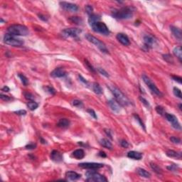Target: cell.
Masks as SVG:
<instances>
[{
    "label": "cell",
    "instance_id": "cell-48",
    "mask_svg": "<svg viewBox=\"0 0 182 182\" xmlns=\"http://www.w3.org/2000/svg\"><path fill=\"white\" fill-rule=\"evenodd\" d=\"M36 147V145L34 143H29V145L26 146V149H34Z\"/></svg>",
    "mask_w": 182,
    "mask_h": 182
},
{
    "label": "cell",
    "instance_id": "cell-5",
    "mask_svg": "<svg viewBox=\"0 0 182 182\" xmlns=\"http://www.w3.org/2000/svg\"><path fill=\"white\" fill-rule=\"evenodd\" d=\"M85 37L89 42L92 43V44H94L96 47H98L103 53H109V51L106 47L105 44L102 42L101 41H100L98 39L95 38V36H93L92 35L90 34H86L85 35Z\"/></svg>",
    "mask_w": 182,
    "mask_h": 182
},
{
    "label": "cell",
    "instance_id": "cell-21",
    "mask_svg": "<svg viewBox=\"0 0 182 182\" xmlns=\"http://www.w3.org/2000/svg\"><path fill=\"white\" fill-rule=\"evenodd\" d=\"M70 124H71V122L69 120L66 118L61 119L57 123V126L61 128H63V129H66L70 126Z\"/></svg>",
    "mask_w": 182,
    "mask_h": 182
},
{
    "label": "cell",
    "instance_id": "cell-45",
    "mask_svg": "<svg viewBox=\"0 0 182 182\" xmlns=\"http://www.w3.org/2000/svg\"><path fill=\"white\" fill-rule=\"evenodd\" d=\"M87 112H88V113L90 114V115L93 117V118L95 119H97L98 118V117H97V115H96V113H95V112L93 110H92V109H87Z\"/></svg>",
    "mask_w": 182,
    "mask_h": 182
},
{
    "label": "cell",
    "instance_id": "cell-58",
    "mask_svg": "<svg viewBox=\"0 0 182 182\" xmlns=\"http://www.w3.org/2000/svg\"><path fill=\"white\" fill-rule=\"evenodd\" d=\"M179 109L180 110H181V104H180L179 105Z\"/></svg>",
    "mask_w": 182,
    "mask_h": 182
},
{
    "label": "cell",
    "instance_id": "cell-43",
    "mask_svg": "<svg viewBox=\"0 0 182 182\" xmlns=\"http://www.w3.org/2000/svg\"><path fill=\"white\" fill-rule=\"evenodd\" d=\"M166 168H167V169H169V171L175 172V171H177L179 169V166H177V164H172V165L167 166Z\"/></svg>",
    "mask_w": 182,
    "mask_h": 182
},
{
    "label": "cell",
    "instance_id": "cell-34",
    "mask_svg": "<svg viewBox=\"0 0 182 182\" xmlns=\"http://www.w3.org/2000/svg\"><path fill=\"white\" fill-rule=\"evenodd\" d=\"M163 57H164V59L166 62L168 63H174V59L172 58V56L170 54H165V55H163Z\"/></svg>",
    "mask_w": 182,
    "mask_h": 182
},
{
    "label": "cell",
    "instance_id": "cell-35",
    "mask_svg": "<svg viewBox=\"0 0 182 182\" xmlns=\"http://www.w3.org/2000/svg\"><path fill=\"white\" fill-rule=\"evenodd\" d=\"M134 117H135V119H136V120H137L139 123H140V126L142 127V128H143L144 129V130H146L145 129V124H144V123L142 122V120H141V118L140 117V116L138 115H136V114H135L134 115Z\"/></svg>",
    "mask_w": 182,
    "mask_h": 182
},
{
    "label": "cell",
    "instance_id": "cell-32",
    "mask_svg": "<svg viewBox=\"0 0 182 182\" xmlns=\"http://www.w3.org/2000/svg\"><path fill=\"white\" fill-rule=\"evenodd\" d=\"M18 76L19 77V78L21 79V83H23V85H28V83H29V80H28L27 78L24 75L19 73L18 74Z\"/></svg>",
    "mask_w": 182,
    "mask_h": 182
},
{
    "label": "cell",
    "instance_id": "cell-47",
    "mask_svg": "<svg viewBox=\"0 0 182 182\" xmlns=\"http://www.w3.org/2000/svg\"><path fill=\"white\" fill-rule=\"evenodd\" d=\"M120 145L123 148H127L129 147V143L127 142L125 140H122L120 141Z\"/></svg>",
    "mask_w": 182,
    "mask_h": 182
},
{
    "label": "cell",
    "instance_id": "cell-14",
    "mask_svg": "<svg viewBox=\"0 0 182 182\" xmlns=\"http://www.w3.org/2000/svg\"><path fill=\"white\" fill-rule=\"evenodd\" d=\"M117 39L118 40V41L122 45L124 46H129L130 44V41L128 36L127 35L122 34V33H119L117 34Z\"/></svg>",
    "mask_w": 182,
    "mask_h": 182
},
{
    "label": "cell",
    "instance_id": "cell-46",
    "mask_svg": "<svg viewBox=\"0 0 182 182\" xmlns=\"http://www.w3.org/2000/svg\"><path fill=\"white\" fill-rule=\"evenodd\" d=\"M140 100H141V102L145 105L147 107V108H149L150 107V105H149V102H148L147 100H146V99H145L144 98H142V97H140Z\"/></svg>",
    "mask_w": 182,
    "mask_h": 182
},
{
    "label": "cell",
    "instance_id": "cell-1",
    "mask_svg": "<svg viewBox=\"0 0 182 182\" xmlns=\"http://www.w3.org/2000/svg\"><path fill=\"white\" fill-rule=\"evenodd\" d=\"M134 14V10L130 7H124L120 9H114L112 11L113 17L118 19H128L132 18Z\"/></svg>",
    "mask_w": 182,
    "mask_h": 182
},
{
    "label": "cell",
    "instance_id": "cell-15",
    "mask_svg": "<svg viewBox=\"0 0 182 182\" xmlns=\"http://www.w3.org/2000/svg\"><path fill=\"white\" fill-rule=\"evenodd\" d=\"M51 76L53 78H63L66 76V72L63 68H56L51 73Z\"/></svg>",
    "mask_w": 182,
    "mask_h": 182
},
{
    "label": "cell",
    "instance_id": "cell-2",
    "mask_svg": "<svg viewBox=\"0 0 182 182\" xmlns=\"http://www.w3.org/2000/svg\"><path fill=\"white\" fill-rule=\"evenodd\" d=\"M109 88H110V90H111L112 93L115 96V100L120 105L127 106L128 105H129L130 102H129V99L125 96V95L119 88H117L115 86H114V85L109 86Z\"/></svg>",
    "mask_w": 182,
    "mask_h": 182
},
{
    "label": "cell",
    "instance_id": "cell-28",
    "mask_svg": "<svg viewBox=\"0 0 182 182\" xmlns=\"http://www.w3.org/2000/svg\"><path fill=\"white\" fill-rule=\"evenodd\" d=\"M174 54L177 56L178 59L179 60L180 62H181L182 60V49L181 46H177L173 51Z\"/></svg>",
    "mask_w": 182,
    "mask_h": 182
},
{
    "label": "cell",
    "instance_id": "cell-6",
    "mask_svg": "<svg viewBox=\"0 0 182 182\" xmlns=\"http://www.w3.org/2000/svg\"><path fill=\"white\" fill-rule=\"evenodd\" d=\"M90 27H92V30L96 33H99V34L105 35V36H108L110 34L108 27H107V25L104 22L97 21V22L92 24Z\"/></svg>",
    "mask_w": 182,
    "mask_h": 182
},
{
    "label": "cell",
    "instance_id": "cell-9",
    "mask_svg": "<svg viewBox=\"0 0 182 182\" xmlns=\"http://www.w3.org/2000/svg\"><path fill=\"white\" fill-rule=\"evenodd\" d=\"M82 32V30L78 28H68L63 30L62 32V36L66 38L68 37H73L76 38Z\"/></svg>",
    "mask_w": 182,
    "mask_h": 182
},
{
    "label": "cell",
    "instance_id": "cell-20",
    "mask_svg": "<svg viewBox=\"0 0 182 182\" xmlns=\"http://www.w3.org/2000/svg\"><path fill=\"white\" fill-rule=\"evenodd\" d=\"M127 156L130 159H135V160H140L142 158V153L136 152V151H130L127 153Z\"/></svg>",
    "mask_w": 182,
    "mask_h": 182
},
{
    "label": "cell",
    "instance_id": "cell-7",
    "mask_svg": "<svg viewBox=\"0 0 182 182\" xmlns=\"http://www.w3.org/2000/svg\"><path fill=\"white\" fill-rule=\"evenodd\" d=\"M142 78L143 81H144L145 83L147 85V86L149 88V90H151V92H152L153 94L157 95V96H159V97H161V96L163 95L162 92L159 90L158 87L156 86V85L154 83L153 81H152V80H151L150 78L147 76H146L145 74H143Z\"/></svg>",
    "mask_w": 182,
    "mask_h": 182
},
{
    "label": "cell",
    "instance_id": "cell-54",
    "mask_svg": "<svg viewBox=\"0 0 182 182\" xmlns=\"http://www.w3.org/2000/svg\"><path fill=\"white\" fill-rule=\"evenodd\" d=\"M2 91H4V92H9V87H8V86H4V87L2 88Z\"/></svg>",
    "mask_w": 182,
    "mask_h": 182
},
{
    "label": "cell",
    "instance_id": "cell-4",
    "mask_svg": "<svg viewBox=\"0 0 182 182\" xmlns=\"http://www.w3.org/2000/svg\"><path fill=\"white\" fill-rule=\"evenodd\" d=\"M86 181L89 182H107L108 179L105 176L99 174L95 170L90 169L85 172Z\"/></svg>",
    "mask_w": 182,
    "mask_h": 182
},
{
    "label": "cell",
    "instance_id": "cell-53",
    "mask_svg": "<svg viewBox=\"0 0 182 182\" xmlns=\"http://www.w3.org/2000/svg\"><path fill=\"white\" fill-rule=\"evenodd\" d=\"M39 18H41V19H42L43 21H48V18L46 17L45 16H43V15H42V14H39Z\"/></svg>",
    "mask_w": 182,
    "mask_h": 182
},
{
    "label": "cell",
    "instance_id": "cell-55",
    "mask_svg": "<svg viewBox=\"0 0 182 182\" xmlns=\"http://www.w3.org/2000/svg\"><path fill=\"white\" fill-rule=\"evenodd\" d=\"M98 155L100 156H101V157H106V156H107V154H106L104 152H100L99 154H98Z\"/></svg>",
    "mask_w": 182,
    "mask_h": 182
},
{
    "label": "cell",
    "instance_id": "cell-31",
    "mask_svg": "<svg viewBox=\"0 0 182 182\" xmlns=\"http://www.w3.org/2000/svg\"><path fill=\"white\" fill-rule=\"evenodd\" d=\"M69 20L71 21L72 23L76 24H81L83 22L82 18H80L78 16H72L71 18H69Z\"/></svg>",
    "mask_w": 182,
    "mask_h": 182
},
{
    "label": "cell",
    "instance_id": "cell-40",
    "mask_svg": "<svg viewBox=\"0 0 182 182\" xmlns=\"http://www.w3.org/2000/svg\"><path fill=\"white\" fill-rule=\"evenodd\" d=\"M72 104H73V105L75 106V107H77V108H82L83 107V103L80 100H74L73 101Z\"/></svg>",
    "mask_w": 182,
    "mask_h": 182
},
{
    "label": "cell",
    "instance_id": "cell-37",
    "mask_svg": "<svg viewBox=\"0 0 182 182\" xmlns=\"http://www.w3.org/2000/svg\"><path fill=\"white\" fill-rule=\"evenodd\" d=\"M24 97L29 101H34V96L30 92H25L24 93Z\"/></svg>",
    "mask_w": 182,
    "mask_h": 182
},
{
    "label": "cell",
    "instance_id": "cell-26",
    "mask_svg": "<svg viewBox=\"0 0 182 182\" xmlns=\"http://www.w3.org/2000/svg\"><path fill=\"white\" fill-rule=\"evenodd\" d=\"M92 90L94 91L95 93L98 94V95H100L103 93V89L102 87L100 86V85L97 83H93L92 85Z\"/></svg>",
    "mask_w": 182,
    "mask_h": 182
},
{
    "label": "cell",
    "instance_id": "cell-30",
    "mask_svg": "<svg viewBox=\"0 0 182 182\" xmlns=\"http://www.w3.org/2000/svg\"><path fill=\"white\" fill-rule=\"evenodd\" d=\"M27 107L30 110H35L36 109L38 108L39 104L34 101H29V103H27Z\"/></svg>",
    "mask_w": 182,
    "mask_h": 182
},
{
    "label": "cell",
    "instance_id": "cell-56",
    "mask_svg": "<svg viewBox=\"0 0 182 182\" xmlns=\"http://www.w3.org/2000/svg\"><path fill=\"white\" fill-rule=\"evenodd\" d=\"M105 133L107 134V135H108L109 137L112 139V135H110V130H108V129H105Z\"/></svg>",
    "mask_w": 182,
    "mask_h": 182
},
{
    "label": "cell",
    "instance_id": "cell-57",
    "mask_svg": "<svg viewBox=\"0 0 182 182\" xmlns=\"http://www.w3.org/2000/svg\"><path fill=\"white\" fill-rule=\"evenodd\" d=\"M40 140L41 141V143H42V144H46V142L45 140H43V138H41V137H40Z\"/></svg>",
    "mask_w": 182,
    "mask_h": 182
},
{
    "label": "cell",
    "instance_id": "cell-12",
    "mask_svg": "<svg viewBox=\"0 0 182 182\" xmlns=\"http://www.w3.org/2000/svg\"><path fill=\"white\" fill-rule=\"evenodd\" d=\"M79 167H81L83 169H92V170H95L102 168L104 166V164H100V163H94V162H85V163H80L78 164Z\"/></svg>",
    "mask_w": 182,
    "mask_h": 182
},
{
    "label": "cell",
    "instance_id": "cell-50",
    "mask_svg": "<svg viewBox=\"0 0 182 182\" xmlns=\"http://www.w3.org/2000/svg\"><path fill=\"white\" fill-rule=\"evenodd\" d=\"M14 113H16L18 115H25L27 114V111L25 110H20L14 112Z\"/></svg>",
    "mask_w": 182,
    "mask_h": 182
},
{
    "label": "cell",
    "instance_id": "cell-52",
    "mask_svg": "<svg viewBox=\"0 0 182 182\" xmlns=\"http://www.w3.org/2000/svg\"><path fill=\"white\" fill-rule=\"evenodd\" d=\"M78 77H79V78H80V80L81 81V82H83L84 84H86L87 85V81L86 80V79H85L84 78L81 76V75H79L78 76Z\"/></svg>",
    "mask_w": 182,
    "mask_h": 182
},
{
    "label": "cell",
    "instance_id": "cell-18",
    "mask_svg": "<svg viewBox=\"0 0 182 182\" xmlns=\"http://www.w3.org/2000/svg\"><path fill=\"white\" fill-rule=\"evenodd\" d=\"M66 177L67 178V179L70 181H76L80 179L81 175L73 171H68L66 173Z\"/></svg>",
    "mask_w": 182,
    "mask_h": 182
},
{
    "label": "cell",
    "instance_id": "cell-33",
    "mask_svg": "<svg viewBox=\"0 0 182 182\" xmlns=\"http://www.w3.org/2000/svg\"><path fill=\"white\" fill-rule=\"evenodd\" d=\"M173 91H174V94L175 96H177L179 98H182V95H181V91L177 87H174V89H173Z\"/></svg>",
    "mask_w": 182,
    "mask_h": 182
},
{
    "label": "cell",
    "instance_id": "cell-39",
    "mask_svg": "<svg viewBox=\"0 0 182 182\" xmlns=\"http://www.w3.org/2000/svg\"><path fill=\"white\" fill-rule=\"evenodd\" d=\"M156 111L157 112V113L161 115H164L166 114L164 108H163L161 106H156Z\"/></svg>",
    "mask_w": 182,
    "mask_h": 182
},
{
    "label": "cell",
    "instance_id": "cell-23",
    "mask_svg": "<svg viewBox=\"0 0 182 182\" xmlns=\"http://www.w3.org/2000/svg\"><path fill=\"white\" fill-rule=\"evenodd\" d=\"M166 154V155L170 158H177L179 159H181V152H177L174 150H167Z\"/></svg>",
    "mask_w": 182,
    "mask_h": 182
},
{
    "label": "cell",
    "instance_id": "cell-41",
    "mask_svg": "<svg viewBox=\"0 0 182 182\" xmlns=\"http://www.w3.org/2000/svg\"><path fill=\"white\" fill-rule=\"evenodd\" d=\"M170 140L172 141V142H173L174 144H177V145H179V144L181 143V139L179 138V137H174L173 136V137H171Z\"/></svg>",
    "mask_w": 182,
    "mask_h": 182
},
{
    "label": "cell",
    "instance_id": "cell-22",
    "mask_svg": "<svg viewBox=\"0 0 182 182\" xmlns=\"http://www.w3.org/2000/svg\"><path fill=\"white\" fill-rule=\"evenodd\" d=\"M72 156L74 158L77 159H81L84 158L85 156V152L82 149H78L75 150L72 153Z\"/></svg>",
    "mask_w": 182,
    "mask_h": 182
},
{
    "label": "cell",
    "instance_id": "cell-49",
    "mask_svg": "<svg viewBox=\"0 0 182 182\" xmlns=\"http://www.w3.org/2000/svg\"><path fill=\"white\" fill-rule=\"evenodd\" d=\"M172 78H173L175 81H177V82H178L179 83H180V84H181L182 78H181V77L176 76H172Z\"/></svg>",
    "mask_w": 182,
    "mask_h": 182
},
{
    "label": "cell",
    "instance_id": "cell-42",
    "mask_svg": "<svg viewBox=\"0 0 182 182\" xmlns=\"http://www.w3.org/2000/svg\"><path fill=\"white\" fill-rule=\"evenodd\" d=\"M98 72L100 73L101 75H103V76H104L105 77H106V78H109V74L108 72L106 71H105L103 68H98Z\"/></svg>",
    "mask_w": 182,
    "mask_h": 182
},
{
    "label": "cell",
    "instance_id": "cell-36",
    "mask_svg": "<svg viewBox=\"0 0 182 182\" xmlns=\"http://www.w3.org/2000/svg\"><path fill=\"white\" fill-rule=\"evenodd\" d=\"M44 89H45V90L46 91V92H48V93H50V94H51V95H54V94H55V89H54L53 87H51V86H46V87H44Z\"/></svg>",
    "mask_w": 182,
    "mask_h": 182
},
{
    "label": "cell",
    "instance_id": "cell-10",
    "mask_svg": "<svg viewBox=\"0 0 182 182\" xmlns=\"http://www.w3.org/2000/svg\"><path fill=\"white\" fill-rule=\"evenodd\" d=\"M164 116L166 118V120L171 123L172 126L174 127V129H177V130H181V124L178 121V119L173 114H169V113H166L164 115Z\"/></svg>",
    "mask_w": 182,
    "mask_h": 182
},
{
    "label": "cell",
    "instance_id": "cell-17",
    "mask_svg": "<svg viewBox=\"0 0 182 182\" xmlns=\"http://www.w3.org/2000/svg\"><path fill=\"white\" fill-rule=\"evenodd\" d=\"M108 105L110 106L111 110L115 112H119L121 110V105L115 100L112 99V100H109Z\"/></svg>",
    "mask_w": 182,
    "mask_h": 182
},
{
    "label": "cell",
    "instance_id": "cell-19",
    "mask_svg": "<svg viewBox=\"0 0 182 182\" xmlns=\"http://www.w3.org/2000/svg\"><path fill=\"white\" fill-rule=\"evenodd\" d=\"M170 29H171L172 34H174V36L176 37L179 41H181V39H182L181 30L179 28H178V27H173V26L170 27Z\"/></svg>",
    "mask_w": 182,
    "mask_h": 182
},
{
    "label": "cell",
    "instance_id": "cell-51",
    "mask_svg": "<svg viewBox=\"0 0 182 182\" xmlns=\"http://www.w3.org/2000/svg\"><path fill=\"white\" fill-rule=\"evenodd\" d=\"M0 98H1L2 100H4V101H9V100H10L11 99L10 97H9L7 95H3V94H1V95H0Z\"/></svg>",
    "mask_w": 182,
    "mask_h": 182
},
{
    "label": "cell",
    "instance_id": "cell-8",
    "mask_svg": "<svg viewBox=\"0 0 182 182\" xmlns=\"http://www.w3.org/2000/svg\"><path fill=\"white\" fill-rule=\"evenodd\" d=\"M4 42L11 46H21L24 44V41L21 39L16 38L14 36L7 34L4 36Z\"/></svg>",
    "mask_w": 182,
    "mask_h": 182
},
{
    "label": "cell",
    "instance_id": "cell-16",
    "mask_svg": "<svg viewBox=\"0 0 182 182\" xmlns=\"http://www.w3.org/2000/svg\"><path fill=\"white\" fill-rule=\"evenodd\" d=\"M51 159L55 162H61L63 161V155L57 150H53L51 153Z\"/></svg>",
    "mask_w": 182,
    "mask_h": 182
},
{
    "label": "cell",
    "instance_id": "cell-38",
    "mask_svg": "<svg viewBox=\"0 0 182 182\" xmlns=\"http://www.w3.org/2000/svg\"><path fill=\"white\" fill-rule=\"evenodd\" d=\"M85 65L86 66V67H87V68L89 69V71H90L92 72V73H95V69L92 67V65L88 62L87 60H85Z\"/></svg>",
    "mask_w": 182,
    "mask_h": 182
},
{
    "label": "cell",
    "instance_id": "cell-13",
    "mask_svg": "<svg viewBox=\"0 0 182 182\" xmlns=\"http://www.w3.org/2000/svg\"><path fill=\"white\" fill-rule=\"evenodd\" d=\"M60 5L65 10L68 11H71V12H76L78 10V7L76 4H73V3L66 2H60Z\"/></svg>",
    "mask_w": 182,
    "mask_h": 182
},
{
    "label": "cell",
    "instance_id": "cell-29",
    "mask_svg": "<svg viewBox=\"0 0 182 182\" xmlns=\"http://www.w3.org/2000/svg\"><path fill=\"white\" fill-rule=\"evenodd\" d=\"M150 167L151 169H152L154 172H155V173H156V174H161V173H162V170H161V168H160L158 165H156V164L153 163V162H151L150 163Z\"/></svg>",
    "mask_w": 182,
    "mask_h": 182
},
{
    "label": "cell",
    "instance_id": "cell-25",
    "mask_svg": "<svg viewBox=\"0 0 182 182\" xmlns=\"http://www.w3.org/2000/svg\"><path fill=\"white\" fill-rule=\"evenodd\" d=\"M100 145L105 148H106V149H112V145L108 139L104 138V139L100 140Z\"/></svg>",
    "mask_w": 182,
    "mask_h": 182
},
{
    "label": "cell",
    "instance_id": "cell-44",
    "mask_svg": "<svg viewBox=\"0 0 182 182\" xmlns=\"http://www.w3.org/2000/svg\"><path fill=\"white\" fill-rule=\"evenodd\" d=\"M85 11H86V12L90 16V15H92V14L93 9H92V7L90 5H87L85 6Z\"/></svg>",
    "mask_w": 182,
    "mask_h": 182
},
{
    "label": "cell",
    "instance_id": "cell-24",
    "mask_svg": "<svg viewBox=\"0 0 182 182\" xmlns=\"http://www.w3.org/2000/svg\"><path fill=\"white\" fill-rule=\"evenodd\" d=\"M137 172L140 177H144V178H150L151 177L150 173L147 172L145 169H142V168H138L137 169Z\"/></svg>",
    "mask_w": 182,
    "mask_h": 182
},
{
    "label": "cell",
    "instance_id": "cell-11",
    "mask_svg": "<svg viewBox=\"0 0 182 182\" xmlns=\"http://www.w3.org/2000/svg\"><path fill=\"white\" fill-rule=\"evenodd\" d=\"M144 43L145 47L147 49L153 48L154 46L156 45V38L152 35L147 34L144 37Z\"/></svg>",
    "mask_w": 182,
    "mask_h": 182
},
{
    "label": "cell",
    "instance_id": "cell-3",
    "mask_svg": "<svg viewBox=\"0 0 182 182\" xmlns=\"http://www.w3.org/2000/svg\"><path fill=\"white\" fill-rule=\"evenodd\" d=\"M7 32L12 36H27L29 31L27 27L21 24H13L7 28Z\"/></svg>",
    "mask_w": 182,
    "mask_h": 182
},
{
    "label": "cell",
    "instance_id": "cell-27",
    "mask_svg": "<svg viewBox=\"0 0 182 182\" xmlns=\"http://www.w3.org/2000/svg\"><path fill=\"white\" fill-rule=\"evenodd\" d=\"M100 16L99 15H97V14H92V15H90L89 18H88V22H89V24L90 26H91L92 24H93L95 22L97 21H100Z\"/></svg>",
    "mask_w": 182,
    "mask_h": 182
}]
</instances>
